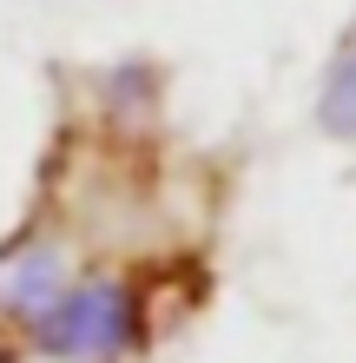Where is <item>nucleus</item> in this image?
I'll use <instances>...</instances> for the list:
<instances>
[{
	"mask_svg": "<svg viewBox=\"0 0 356 363\" xmlns=\"http://www.w3.org/2000/svg\"><path fill=\"white\" fill-rule=\"evenodd\" d=\"M317 125L323 133H337V139H356V47L330 67L323 79V93H317Z\"/></svg>",
	"mask_w": 356,
	"mask_h": 363,
	"instance_id": "f03ea898",
	"label": "nucleus"
},
{
	"mask_svg": "<svg viewBox=\"0 0 356 363\" xmlns=\"http://www.w3.org/2000/svg\"><path fill=\"white\" fill-rule=\"evenodd\" d=\"M20 324L59 363H119L145 337V291L132 277H79L53 284L33 311H20Z\"/></svg>",
	"mask_w": 356,
	"mask_h": 363,
	"instance_id": "f257e3e1",
	"label": "nucleus"
},
{
	"mask_svg": "<svg viewBox=\"0 0 356 363\" xmlns=\"http://www.w3.org/2000/svg\"><path fill=\"white\" fill-rule=\"evenodd\" d=\"M0 363H13V337L7 330H0Z\"/></svg>",
	"mask_w": 356,
	"mask_h": 363,
	"instance_id": "7ed1b4c3",
	"label": "nucleus"
}]
</instances>
